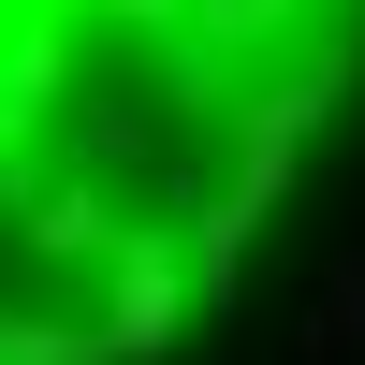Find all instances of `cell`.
Returning <instances> with one entry per match:
<instances>
[{
    "label": "cell",
    "instance_id": "cell-1",
    "mask_svg": "<svg viewBox=\"0 0 365 365\" xmlns=\"http://www.w3.org/2000/svg\"><path fill=\"white\" fill-rule=\"evenodd\" d=\"M351 73L365 0H0V365H161Z\"/></svg>",
    "mask_w": 365,
    "mask_h": 365
}]
</instances>
